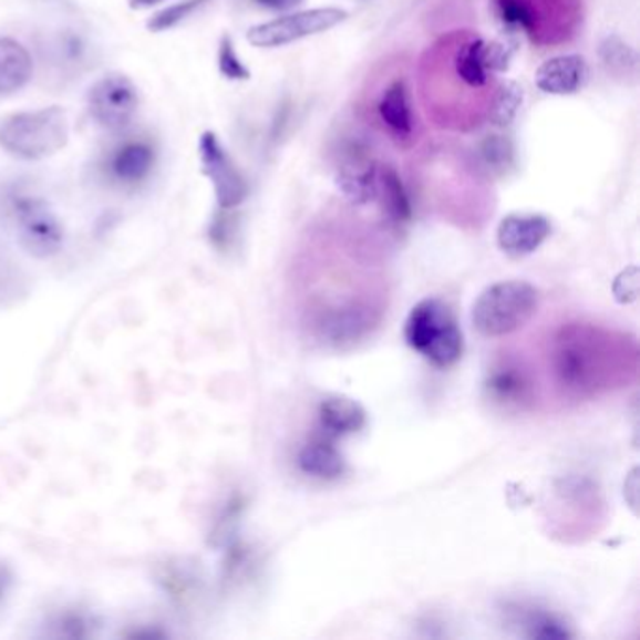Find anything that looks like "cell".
<instances>
[{"mask_svg":"<svg viewBox=\"0 0 640 640\" xmlns=\"http://www.w3.org/2000/svg\"><path fill=\"white\" fill-rule=\"evenodd\" d=\"M515 45L472 31L447 32L419 59L417 89L437 128L472 132L487 123L496 74L512 64Z\"/></svg>","mask_w":640,"mask_h":640,"instance_id":"obj_1","label":"cell"},{"mask_svg":"<svg viewBox=\"0 0 640 640\" xmlns=\"http://www.w3.org/2000/svg\"><path fill=\"white\" fill-rule=\"evenodd\" d=\"M197 148L202 172L213 185L218 207L223 210H234L235 207L245 204L250 194V186L215 132H204Z\"/></svg>","mask_w":640,"mask_h":640,"instance_id":"obj_9","label":"cell"},{"mask_svg":"<svg viewBox=\"0 0 640 640\" xmlns=\"http://www.w3.org/2000/svg\"><path fill=\"white\" fill-rule=\"evenodd\" d=\"M299 468L318 479H337L344 474L345 462L334 447L333 440L321 436L308 442L299 453Z\"/></svg>","mask_w":640,"mask_h":640,"instance_id":"obj_21","label":"cell"},{"mask_svg":"<svg viewBox=\"0 0 640 640\" xmlns=\"http://www.w3.org/2000/svg\"><path fill=\"white\" fill-rule=\"evenodd\" d=\"M12 209L23 245L32 254L51 256L62 247L64 231L61 223L43 199L34 196H16Z\"/></svg>","mask_w":640,"mask_h":640,"instance_id":"obj_11","label":"cell"},{"mask_svg":"<svg viewBox=\"0 0 640 640\" xmlns=\"http://www.w3.org/2000/svg\"><path fill=\"white\" fill-rule=\"evenodd\" d=\"M258 7L267 8V10H272V12H283V10H290V8H296L297 4H301L302 0H254Z\"/></svg>","mask_w":640,"mask_h":640,"instance_id":"obj_29","label":"cell"},{"mask_svg":"<svg viewBox=\"0 0 640 640\" xmlns=\"http://www.w3.org/2000/svg\"><path fill=\"white\" fill-rule=\"evenodd\" d=\"M380 164L370 156L363 142L345 143L340 154L334 183L345 202L367 205L376 202Z\"/></svg>","mask_w":640,"mask_h":640,"instance_id":"obj_12","label":"cell"},{"mask_svg":"<svg viewBox=\"0 0 640 640\" xmlns=\"http://www.w3.org/2000/svg\"><path fill=\"white\" fill-rule=\"evenodd\" d=\"M345 18L348 12L340 8H314L252 27L247 38L256 48H282L288 43L299 42L302 38L331 31L345 21Z\"/></svg>","mask_w":640,"mask_h":640,"instance_id":"obj_8","label":"cell"},{"mask_svg":"<svg viewBox=\"0 0 640 640\" xmlns=\"http://www.w3.org/2000/svg\"><path fill=\"white\" fill-rule=\"evenodd\" d=\"M10 585H12V571L0 561V598L7 593Z\"/></svg>","mask_w":640,"mask_h":640,"instance_id":"obj_30","label":"cell"},{"mask_svg":"<svg viewBox=\"0 0 640 640\" xmlns=\"http://www.w3.org/2000/svg\"><path fill=\"white\" fill-rule=\"evenodd\" d=\"M156 166V151L147 140H128L113 148L105 169L115 183L123 186L142 185Z\"/></svg>","mask_w":640,"mask_h":640,"instance_id":"obj_14","label":"cell"},{"mask_svg":"<svg viewBox=\"0 0 640 640\" xmlns=\"http://www.w3.org/2000/svg\"><path fill=\"white\" fill-rule=\"evenodd\" d=\"M69 140V115L59 105L13 113L0 123V148L19 161L51 158Z\"/></svg>","mask_w":640,"mask_h":640,"instance_id":"obj_4","label":"cell"},{"mask_svg":"<svg viewBox=\"0 0 640 640\" xmlns=\"http://www.w3.org/2000/svg\"><path fill=\"white\" fill-rule=\"evenodd\" d=\"M539 307V291L523 280L493 283L483 291L474 310L472 323L483 337L499 339L523 329Z\"/></svg>","mask_w":640,"mask_h":640,"instance_id":"obj_6","label":"cell"},{"mask_svg":"<svg viewBox=\"0 0 640 640\" xmlns=\"http://www.w3.org/2000/svg\"><path fill=\"white\" fill-rule=\"evenodd\" d=\"M524 91L517 81H502L494 91L491 110H488V123L505 128L517 118L520 107H523Z\"/></svg>","mask_w":640,"mask_h":640,"instance_id":"obj_22","label":"cell"},{"mask_svg":"<svg viewBox=\"0 0 640 640\" xmlns=\"http://www.w3.org/2000/svg\"><path fill=\"white\" fill-rule=\"evenodd\" d=\"M374 323H376L374 310L361 307V304H350V307L331 310L329 314L323 316L318 327H320L321 339L326 340L327 344L342 348V345L355 344L358 340L363 339Z\"/></svg>","mask_w":640,"mask_h":640,"instance_id":"obj_15","label":"cell"},{"mask_svg":"<svg viewBox=\"0 0 640 640\" xmlns=\"http://www.w3.org/2000/svg\"><path fill=\"white\" fill-rule=\"evenodd\" d=\"M487 391L494 401L505 406L523 407L531 401V383L515 363H499L488 372Z\"/></svg>","mask_w":640,"mask_h":640,"instance_id":"obj_20","label":"cell"},{"mask_svg":"<svg viewBox=\"0 0 640 640\" xmlns=\"http://www.w3.org/2000/svg\"><path fill=\"white\" fill-rule=\"evenodd\" d=\"M588 81V64L585 56L560 55L543 62L536 72L539 91L555 96L579 93Z\"/></svg>","mask_w":640,"mask_h":640,"instance_id":"obj_16","label":"cell"},{"mask_svg":"<svg viewBox=\"0 0 640 640\" xmlns=\"http://www.w3.org/2000/svg\"><path fill=\"white\" fill-rule=\"evenodd\" d=\"M89 113L94 123L105 130L118 132L126 128L140 110V91L134 81L124 74L100 78L86 96Z\"/></svg>","mask_w":640,"mask_h":640,"instance_id":"obj_10","label":"cell"},{"mask_svg":"<svg viewBox=\"0 0 640 640\" xmlns=\"http://www.w3.org/2000/svg\"><path fill=\"white\" fill-rule=\"evenodd\" d=\"M634 344L599 327L572 323L556 334L553 363L556 378L580 396L620 385L634 369Z\"/></svg>","mask_w":640,"mask_h":640,"instance_id":"obj_2","label":"cell"},{"mask_svg":"<svg viewBox=\"0 0 640 640\" xmlns=\"http://www.w3.org/2000/svg\"><path fill=\"white\" fill-rule=\"evenodd\" d=\"M494 16L537 48L571 42L582 25V0H491Z\"/></svg>","mask_w":640,"mask_h":640,"instance_id":"obj_3","label":"cell"},{"mask_svg":"<svg viewBox=\"0 0 640 640\" xmlns=\"http://www.w3.org/2000/svg\"><path fill=\"white\" fill-rule=\"evenodd\" d=\"M218 70L229 81L250 80V70L245 66V62L240 61L229 37H224L218 45Z\"/></svg>","mask_w":640,"mask_h":640,"instance_id":"obj_27","label":"cell"},{"mask_svg":"<svg viewBox=\"0 0 640 640\" xmlns=\"http://www.w3.org/2000/svg\"><path fill=\"white\" fill-rule=\"evenodd\" d=\"M481 169L502 175L513 166V147L504 136H487L477 148Z\"/></svg>","mask_w":640,"mask_h":640,"instance_id":"obj_24","label":"cell"},{"mask_svg":"<svg viewBox=\"0 0 640 640\" xmlns=\"http://www.w3.org/2000/svg\"><path fill=\"white\" fill-rule=\"evenodd\" d=\"M404 337L434 367L447 369L462 358L464 337L451 308L440 299H425L407 316Z\"/></svg>","mask_w":640,"mask_h":640,"instance_id":"obj_5","label":"cell"},{"mask_svg":"<svg viewBox=\"0 0 640 640\" xmlns=\"http://www.w3.org/2000/svg\"><path fill=\"white\" fill-rule=\"evenodd\" d=\"M520 626L529 639H569L571 631L566 623L548 612L531 609L520 615Z\"/></svg>","mask_w":640,"mask_h":640,"instance_id":"obj_25","label":"cell"},{"mask_svg":"<svg viewBox=\"0 0 640 640\" xmlns=\"http://www.w3.org/2000/svg\"><path fill=\"white\" fill-rule=\"evenodd\" d=\"M376 202H380L383 215L393 226H404L412 220V197L394 167L380 166Z\"/></svg>","mask_w":640,"mask_h":640,"instance_id":"obj_19","label":"cell"},{"mask_svg":"<svg viewBox=\"0 0 640 640\" xmlns=\"http://www.w3.org/2000/svg\"><path fill=\"white\" fill-rule=\"evenodd\" d=\"M599 59L603 62L605 69L616 78H633L637 74L639 55L637 51L623 42L620 37H607L599 45Z\"/></svg>","mask_w":640,"mask_h":640,"instance_id":"obj_23","label":"cell"},{"mask_svg":"<svg viewBox=\"0 0 640 640\" xmlns=\"http://www.w3.org/2000/svg\"><path fill=\"white\" fill-rule=\"evenodd\" d=\"M318 419L323 436L329 440L350 436L367 425L364 407L344 394H334L321 402Z\"/></svg>","mask_w":640,"mask_h":640,"instance_id":"obj_17","label":"cell"},{"mask_svg":"<svg viewBox=\"0 0 640 640\" xmlns=\"http://www.w3.org/2000/svg\"><path fill=\"white\" fill-rule=\"evenodd\" d=\"M553 226L543 215H507L499 223L498 247L509 258H526L548 239Z\"/></svg>","mask_w":640,"mask_h":640,"instance_id":"obj_13","label":"cell"},{"mask_svg":"<svg viewBox=\"0 0 640 640\" xmlns=\"http://www.w3.org/2000/svg\"><path fill=\"white\" fill-rule=\"evenodd\" d=\"M209 0H180L172 7L164 8L162 12L156 13L148 21V29L154 32L169 31L173 27L179 25L185 19L190 18L192 13L205 7Z\"/></svg>","mask_w":640,"mask_h":640,"instance_id":"obj_26","label":"cell"},{"mask_svg":"<svg viewBox=\"0 0 640 640\" xmlns=\"http://www.w3.org/2000/svg\"><path fill=\"white\" fill-rule=\"evenodd\" d=\"M34 74V61L23 43L0 38V96L19 93Z\"/></svg>","mask_w":640,"mask_h":640,"instance_id":"obj_18","label":"cell"},{"mask_svg":"<svg viewBox=\"0 0 640 640\" xmlns=\"http://www.w3.org/2000/svg\"><path fill=\"white\" fill-rule=\"evenodd\" d=\"M370 121L399 148H412L417 142V115L413 107L412 86L407 75L389 78L370 99Z\"/></svg>","mask_w":640,"mask_h":640,"instance_id":"obj_7","label":"cell"},{"mask_svg":"<svg viewBox=\"0 0 640 640\" xmlns=\"http://www.w3.org/2000/svg\"><path fill=\"white\" fill-rule=\"evenodd\" d=\"M637 267H629L626 271L620 275V277L616 278L615 286H622L623 291L618 293V301L629 302L633 301L634 297H637V286H639V280H637Z\"/></svg>","mask_w":640,"mask_h":640,"instance_id":"obj_28","label":"cell"},{"mask_svg":"<svg viewBox=\"0 0 640 640\" xmlns=\"http://www.w3.org/2000/svg\"><path fill=\"white\" fill-rule=\"evenodd\" d=\"M161 2H166V0H130V7L134 10H145V8H153Z\"/></svg>","mask_w":640,"mask_h":640,"instance_id":"obj_31","label":"cell"}]
</instances>
